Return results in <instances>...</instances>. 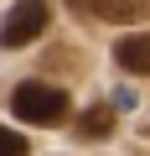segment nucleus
I'll list each match as a JSON object with an SVG mask.
<instances>
[{
	"label": "nucleus",
	"instance_id": "nucleus-6",
	"mask_svg": "<svg viewBox=\"0 0 150 156\" xmlns=\"http://www.w3.org/2000/svg\"><path fill=\"white\" fill-rule=\"evenodd\" d=\"M0 156H26V135L11 130V125H0Z\"/></svg>",
	"mask_w": 150,
	"mask_h": 156
},
{
	"label": "nucleus",
	"instance_id": "nucleus-4",
	"mask_svg": "<svg viewBox=\"0 0 150 156\" xmlns=\"http://www.w3.org/2000/svg\"><path fill=\"white\" fill-rule=\"evenodd\" d=\"M114 62L124 73H150V31H129L114 42Z\"/></svg>",
	"mask_w": 150,
	"mask_h": 156
},
{
	"label": "nucleus",
	"instance_id": "nucleus-5",
	"mask_svg": "<svg viewBox=\"0 0 150 156\" xmlns=\"http://www.w3.org/2000/svg\"><path fill=\"white\" fill-rule=\"evenodd\" d=\"M109 130H114V109H109V104H93V109L78 115V135H83V140H104Z\"/></svg>",
	"mask_w": 150,
	"mask_h": 156
},
{
	"label": "nucleus",
	"instance_id": "nucleus-2",
	"mask_svg": "<svg viewBox=\"0 0 150 156\" xmlns=\"http://www.w3.org/2000/svg\"><path fill=\"white\" fill-rule=\"evenodd\" d=\"M52 26V5L47 0H16V5L5 11V21H0V47H26V42H36L42 31Z\"/></svg>",
	"mask_w": 150,
	"mask_h": 156
},
{
	"label": "nucleus",
	"instance_id": "nucleus-1",
	"mask_svg": "<svg viewBox=\"0 0 150 156\" xmlns=\"http://www.w3.org/2000/svg\"><path fill=\"white\" fill-rule=\"evenodd\" d=\"M11 109H16V120H26V125H62V120L72 115V99H67L57 83L26 78V83L11 89Z\"/></svg>",
	"mask_w": 150,
	"mask_h": 156
},
{
	"label": "nucleus",
	"instance_id": "nucleus-3",
	"mask_svg": "<svg viewBox=\"0 0 150 156\" xmlns=\"http://www.w3.org/2000/svg\"><path fill=\"white\" fill-rule=\"evenodd\" d=\"M67 5L93 16V21H119V26H129V21L145 16V0H67Z\"/></svg>",
	"mask_w": 150,
	"mask_h": 156
}]
</instances>
